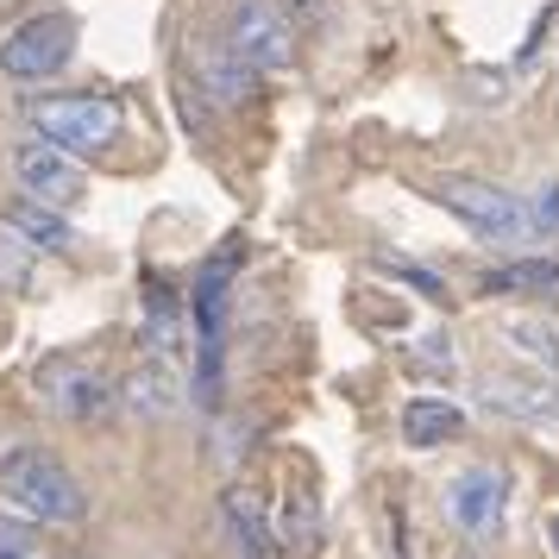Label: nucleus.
I'll use <instances>...</instances> for the list:
<instances>
[{"instance_id": "f257e3e1", "label": "nucleus", "mask_w": 559, "mask_h": 559, "mask_svg": "<svg viewBox=\"0 0 559 559\" xmlns=\"http://www.w3.org/2000/svg\"><path fill=\"white\" fill-rule=\"evenodd\" d=\"M0 497L13 509H26V515H38V522H82L88 515V490L38 447H13L0 459Z\"/></svg>"}, {"instance_id": "4468645a", "label": "nucleus", "mask_w": 559, "mask_h": 559, "mask_svg": "<svg viewBox=\"0 0 559 559\" xmlns=\"http://www.w3.org/2000/svg\"><path fill=\"white\" fill-rule=\"evenodd\" d=\"M277 554L283 559L321 554V509H314V497H302V490H289L277 503Z\"/></svg>"}, {"instance_id": "412c9836", "label": "nucleus", "mask_w": 559, "mask_h": 559, "mask_svg": "<svg viewBox=\"0 0 559 559\" xmlns=\"http://www.w3.org/2000/svg\"><path fill=\"white\" fill-rule=\"evenodd\" d=\"M378 271H390V277H408L415 289H428V296H440V277H428V271H415V264H403V258H378Z\"/></svg>"}, {"instance_id": "5701e85b", "label": "nucleus", "mask_w": 559, "mask_h": 559, "mask_svg": "<svg viewBox=\"0 0 559 559\" xmlns=\"http://www.w3.org/2000/svg\"><path fill=\"white\" fill-rule=\"evenodd\" d=\"M547 547H554V559H559V515H547Z\"/></svg>"}, {"instance_id": "2eb2a0df", "label": "nucleus", "mask_w": 559, "mask_h": 559, "mask_svg": "<svg viewBox=\"0 0 559 559\" xmlns=\"http://www.w3.org/2000/svg\"><path fill=\"white\" fill-rule=\"evenodd\" d=\"M484 403L503 408V415H522V421H540V415H559V390L547 378H528V383L490 378L484 383Z\"/></svg>"}, {"instance_id": "1a4fd4ad", "label": "nucleus", "mask_w": 559, "mask_h": 559, "mask_svg": "<svg viewBox=\"0 0 559 559\" xmlns=\"http://www.w3.org/2000/svg\"><path fill=\"white\" fill-rule=\"evenodd\" d=\"M221 528H227L233 559H277V522L252 484H233L221 497Z\"/></svg>"}, {"instance_id": "f8f14e48", "label": "nucleus", "mask_w": 559, "mask_h": 559, "mask_svg": "<svg viewBox=\"0 0 559 559\" xmlns=\"http://www.w3.org/2000/svg\"><path fill=\"white\" fill-rule=\"evenodd\" d=\"M252 88H258V70L233 45H202V95H214L221 107H239L252 102Z\"/></svg>"}, {"instance_id": "6e6552de", "label": "nucleus", "mask_w": 559, "mask_h": 559, "mask_svg": "<svg viewBox=\"0 0 559 559\" xmlns=\"http://www.w3.org/2000/svg\"><path fill=\"white\" fill-rule=\"evenodd\" d=\"M503 472H490V465H472V472H459L447 484V515H453L465 534H497L503 528Z\"/></svg>"}, {"instance_id": "aec40b11", "label": "nucleus", "mask_w": 559, "mask_h": 559, "mask_svg": "<svg viewBox=\"0 0 559 559\" xmlns=\"http://www.w3.org/2000/svg\"><path fill=\"white\" fill-rule=\"evenodd\" d=\"M277 7H283L289 26H321L328 20V0H277Z\"/></svg>"}, {"instance_id": "20e7f679", "label": "nucleus", "mask_w": 559, "mask_h": 559, "mask_svg": "<svg viewBox=\"0 0 559 559\" xmlns=\"http://www.w3.org/2000/svg\"><path fill=\"white\" fill-rule=\"evenodd\" d=\"M32 396H38V408H51V415H63V421H102L107 408L120 403L102 365H88V358H76V353L38 358Z\"/></svg>"}, {"instance_id": "b1692460", "label": "nucleus", "mask_w": 559, "mask_h": 559, "mask_svg": "<svg viewBox=\"0 0 559 559\" xmlns=\"http://www.w3.org/2000/svg\"><path fill=\"white\" fill-rule=\"evenodd\" d=\"M0 559H20V554H13V547H0Z\"/></svg>"}, {"instance_id": "f3484780", "label": "nucleus", "mask_w": 559, "mask_h": 559, "mask_svg": "<svg viewBox=\"0 0 559 559\" xmlns=\"http://www.w3.org/2000/svg\"><path fill=\"white\" fill-rule=\"evenodd\" d=\"M145 346L164 353V358H182V346H189V321L177 314V302H170L164 289L152 296V314H145Z\"/></svg>"}, {"instance_id": "0eeeda50", "label": "nucleus", "mask_w": 559, "mask_h": 559, "mask_svg": "<svg viewBox=\"0 0 559 559\" xmlns=\"http://www.w3.org/2000/svg\"><path fill=\"white\" fill-rule=\"evenodd\" d=\"M13 182L26 189L32 202H51V207H76L82 195H88V182H82V170L70 164V152L51 145V139L13 145Z\"/></svg>"}, {"instance_id": "a211bd4d", "label": "nucleus", "mask_w": 559, "mask_h": 559, "mask_svg": "<svg viewBox=\"0 0 559 559\" xmlns=\"http://www.w3.org/2000/svg\"><path fill=\"white\" fill-rule=\"evenodd\" d=\"M503 340H509L522 358H534V365H559V328L534 321V314H509V321H503Z\"/></svg>"}, {"instance_id": "ddd939ff", "label": "nucleus", "mask_w": 559, "mask_h": 559, "mask_svg": "<svg viewBox=\"0 0 559 559\" xmlns=\"http://www.w3.org/2000/svg\"><path fill=\"white\" fill-rule=\"evenodd\" d=\"M465 433V415H459L447 396H415V403L403 408V440L408 447H447V440H459Z\"/></svg>"}, {"instance_id": "7ed1b4c3", "label": "nucleus", "mask_w": 559, "mask_h": 559, "mask_svg": "<svg viewBox=\"0 0 559 559\" xmlns=\"http://www.w3.org/2000/svg\"><path fill=\"white\" fill-rule=\"evenodd\" d=\"M428 195L447 207V214H459L478 239H490V246H515V239H528V233H534V207H522L509 189H497V182L440 177Z\"/></svg>"}, {"instance_id": "dca6fc26", "label": "nucleus", "mask_w": 559, "mask_h": 559, "mask_svg": "<svg viewBox=\"0 0 559 559\" xmlns=\"http://www.w3.org/2000/svg\"><path fill=\"white\" fill-rule=\"evenodd\" d=\"M554 289H559V258H515V264L484 277V296H554Z\"/></svg>"}, {"instance_id": "39448f33", "label": "nucleus", "mask_w": 559, "mask_h": 559, "mask_svg": "<svg viewBox=\"0 0 559 559\" xmlns=\"http://www.w3.org/2000/svg\"><path fill=\"white\" fill-rule=\"evenodd\" d=\"M70 57H76V20L38 13V20H26V26L0 45V70L13 82H51Z\"/></svg>"}, {"instance_id": "423d86ee", "label": "nucleus", "mask_w": 559, "mask_h": 559, "mask_svg": "<svg viewBox=\"0 0 559 559\" xmlns=\"http://www.w3.org/2000/svg\"><path fill=\"white\" fill-rule=\"evenodd\" d=\"M227 45L252 63L258 76H277V70H289L296 26L283 20V7H271V0H239V7H233V38Z\"/></svg>"}, {"instance_id": "9b49d317", "label": "nucleus", "mask_w": 559, "mask_h": 559, "mask_svg": "<svg viewBox=\"0 0 559 559\" xmlns=\"http://www.w3.org/2000/svg\"><path fill=\"white\" fill-rule=\"evenodd\" d=\"M0 227L13 233L26 252H70V246H76V233H70V221H63V207L32 202V195L0 207Z\"/></svg>"}, {"instance_id": "f03ea898", "label": "nucleus", "mask_w": 559, "mask_h": 559, "mask_svg": "<svg viewBox=\"0 0 559 559\" xmlns=\"http://www.w3.org/2000/svg\"><path fill=\"white\" fill-rule=\"evenodd\" d=\"M26 114L38 127V139H51L63 152H102L127 127V114H120L114 95H32Z\"/></svg>"}, {"instance_id": "4be33fe9", "label": "nucleus", "mask_w": 559, "mask_h": 559, "mask_svg": "<svg viewBox=\"0 0 559 559\" xmlns=\"http://www.w3.org/2000/svg\"><path fill=\"white\" fill-rule=\"evenodd\" d=\"M534 227L559 233V189H540V202H534Z\"/></svg>"}, {"instance_id": "6ab92c4d", "label": "nucleus", "mask_w": 559, "mask_h": 559, "mask_svg": "<svg viewBox=\"0 0 559 559\" xmlns=\"http://www.w3.org/2000/svg\"><path fill=\"white\" fill-rule=\"evenodd\" d=\"M415 365L447 378V371H453V340H447V333H428V340H421V353H415Z\"/></svg>"}, {"instance_id": "9d476101", "label": "nucleus", "mask_w": 559, "mask_h": 559, "mask_svg": "<svg viewBox=\"0 0 559 559\" xmlns=\"http://www.w3.org/2000/svg\"><path fill=\"white\" fill-rule=\"evenodd\" d=\"M177 403H182L177 358L145 353V358H139V371L127 378V390H120V408H127V415H139V421H164V415H177Z\"/></svg>"}]
</instances>
